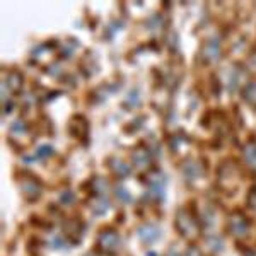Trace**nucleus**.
Segmentation results:
<instances>
[{
  "mask_svg": "<svg viewBox=\"0 0 256 256\" xmlns=\"http://www.w3.org/2000/svg\"><path fill=\"white\" fill-rule=\"evenodd\" d=\"M176 229L181 236H186V238H193L198 230V222L190 216L188 210L180 208L176 214Z\"/></svg>",
  "mask_w": 256,
  "mask_h": 256,
  "instance_id": "1",
  "label": "nucleus"
},
{
  "mask_svg": "<svg viewBox=\"0 0 256 256\" xmlns=\"http://www.w3.org/2000/svg\"><path fill=\"white\" fill-rule=\"evenodd\" d=\"M99 246L104 253L108 254H114L118 253L120 246H122V239H120V234L114 229H104L99 234Z\"/></svg>",
  "mask_w": 256,
  "mask_h": 256,
  "instance_id": "2",
  "label": "nucleus"
},
{
  "mask_svg": "<svg viewBox=\"0 0 256 256\" xmlns=\"http://www.w3.org/2000/svg\"><path fill=\"white\" fill-rule=\"evenodd\" d=\"M148 196H152L156 202L164 200V193H166V176L160 174L159 171H154V174L148 176Z\"/></svg>",
  "mask_w": 256,
  "mask_h": 256,
  "instance_id": "3",
  "label": "nucleus"
},
{
  "mask_svg": "<svg viewBox=\"0 0 256 256\" xmlns=\"http://www.w3.org/2000/svg\"><path fill=\"white\" fill-rule=\"evenodd\" d=\"M200 58L204 60L205 64H216V62L220 58V43H218L217 38L205 41L200 52Z\"/></svg>",
  "mask_w": 256,
  "mask_h": 256,
  "instance_id": "4",
  "label": "nucleus"
},
{
  "mask_svg": "<svg viewBox=\"0 0 256 256\" xmlns=\"http://www.w3.org/2000/svg\"><path fill=\"white\" fill-rule=\"evenodd\" d=\"M248 229H250V224H248L246 217L242 216L241 212H234L232 216L229 217V230L230 234L238 238H244L248 234Z\"/></svg>",
  "mask_w": 256,
  "mask_h": 256,
  "instance_id": "5",
  "label": "nucleus"
},
{
  "mask_svg": "<svg viewBox=\"0 0 256 256\" xmlns=\"http://www.w3.org/2000/svg\"><path fill=\"white\" fill-rule=\"evenodd\" d=\"M20 190H22L24 196L28 200H38L41 195V184L36 178H30V180H20Z\"/></svg>",
  "mask_w": 256,
  "mask_h": 256,
  "instance_id": "6",
  "label": "nucleus"
},
{
  "mask_svg": "<svg viewBox=\"0 0 256 256\" xmlns=\"http://www.w3.org/2000/svg\"><path fill=\"white\" fill-rule=\"evenodd\" d=\"M88 132H89V123L82 114H77V116L72 118V122H70V134H72L74 137L84 140L88 137Z\"/></svg>",
  "mask_w": 256,
  "mask_h": 256,
  "instance_id": "7",
  "label": "nucleus"
},
{
  "mask_svg": "<svg viewBox=\"0 0 256 256\" xmlns=\"http://www.w3.org/2000/svg\"><path fill=\"white\" fill-rule=\"evenodd\" d=\"M160 236V230L158 226L154 224H144L138 227V238L142 239L146 244H152V242H156Z\"/></svg>",
  "mask_w": 256,
  "mask_h": 256,
  "instance_id": "8",
  "label": "nucleus"
},
{
  "mask_svg": "<svg viewBox=\"0 0 256 256\" xmlns=\"http://www.w3.org/2000/svg\"><path fill=\"white\" fill-rule=\"evenodd\" d=\"M132 162H134V166H137V168L148 166V162H150V154H148L147 148L146 147L134 148V152H132Z\"/></svg>",
  "mask_w": 256,
  "mask_h": 256,
  "instance_id": "9",
  "label": "nucleus"
},
{
  "mask_svg": "<svg viewBox=\"0 0 256 256\" xmlns=\"http://www.w3.org/2000/svg\"><path fill=\"white\" fill-rule=\"evenodd\" d=\"M242 158H244L248 166L253 169V171H256V142L254 140H250V142L242 147Z\"/></svg>",
  "mask_w": 256,
  "mask_h": 256,
  "instance_id": "10",
  "label": "nucleus"
},
{
  "mask_svg": "<svg viewBox=\"0 0 256 256\" xmlns=\"http://www.w3.org/2000/svg\"><path fill=\"white\" fill-rule=\"evenodd\" d=\"M90 208L96 216H102V214L108 212L110 208V202L106 200V196H99V195H94L90 198Z\"/></svg>",
  "mask_w": 256,
  "mask_h": 256,
  "instance_id": "11",
  "label": "nucleus"
},
{
  "mask_svg": "<svg viewBox=\"0 0 256 256\" xmlns=\"http://www.w3.org/2000/svg\"><path fill=\"white\" fill-rule=\"evenodd\" d=\"M241 94H242V99H244L248 104H250L253 110H256V82L254 80L248 82L244 88H242Z\"/></svg>",
  "mask_w": 256,
  "mask_h": 256,
  "instance_id": "12",
  "label": "nucleus"
},
{
  "mask_svg": "<svg viewBox=\"0 0 256 256\" xmlns=\"http://www.w3.org/2000/svg\"><path fill=\"white\" fill-rule=\"evenodd\" d=\"M183 174L186 176L188 181H195L198 176H200V168H198L196 162L193 160H188L186 164H183Z\"/></svg>",
  "mask_w": 256,
  "mask_h": 256,
  "instance_id": "13",
  "label": "nucleus"
},
{
  "mask_svg": "<svg viewBox=\"0 0 256 256\" xmlns=\"http://www.w3.org/2000/svg\"><path fill=\"white\" fill-rule=\"evenodd\" d=\"M22 76H20L19 72H10L9 76H7V80H6V86H9V88L14 90V92H18L22 88Z\"/></svg>",
  "mask_w": 256,
  "mask_h": 256,
  "instance_id": "14",
  "label": "nucleus"
},
{
  "mask_svg": "<svg viewBox=\"0 0 256 256\" xmlns=\"http://www.w3.org/2000/svg\"><path fill=\"white\" fill-rule=\"evenodd\" d=\"M111 169H113V172H116V176H128L130 174V166H126L122 159H116V158L111 159Z\"/></svg>",
  "mask_w": 256,
  "mask_h": 256,
  "instance_id": "15",
  "label": "nucleus"
},
{
  "mask_svg": "<svg viewBox=\"0 0 256 256\" xmlns=\"http://www.w3.org/2000/svg\"><path fill=\"white\" fill-rule=\"evenodd\" d=\"M207 244L214 253H220V251L224 250V241H222V238L217 236V234H212V236L207 238Z\"/></svg>",
  "mask_w": 256,
  "mask_h": 256,
  "instance_id": "16",
  "label": "nucleus"
},
{
  "mask_svg": "<svg viewBox=\"0 0 256 256\" xmlns=\"http://www.w3.org/2000/svg\"><path fill=\"white\" fill-rule=\"evenodd\" d=\"M92 192L94 195H99V196H106V190H108V184H106L104 180H101V178H96V180H92Z\"/></svg>",
  "mask_w": 256,
  "mask_h": 256,
  "instance_id": "17",
  "label": "nucleus"
},
{
  "mask_svg": "<svg viewBox=\"0 0 256 256\" xmlns=\"http://www.w3.org/2000/svg\"><path fill=\"white\" fill-rule=\"evenodd\" d=\"M114 195H116V198H120L122 202H125V204H130L132 202V195L123 188V184H116V186H114Z\"/></svg>",
  "mask_w": 256,
  "mask_h": 256,
  "instance_id": "18",
  "label": "nucleus"
},
{
  "mask_svg": "<svg viewBox=\"0 0 256 256\" xmlns=\"http://www.w3.org/2000/svg\"><path fill=\"white\" fill-rule=\"evenodd\" d=\"M140 104V98H138V89H134L128 92V99L125 102V106H130V108H135V106Z\"/></svg>",
  "mask_w": 256,
  "mask_h": 256,
  "instance_id": "19",
  "label": "nucleus"
},
{
  "mask_svg": "<svg viewBox=\"0 0 256 256\" xmlns=\"http://www.w3.org/2000/svg\"><path fill=\"white\" fill-rule=\"evenodd\" d=\"M52 154H53V148L52 147H50V146H41L38 150H36L34 159H46Z\"/></svg>",
  "mask_w": 256,
  "mask_h": 256,
  "instance_id": "20",
  "label": "nucleus"
},
{
  "mask_svg": "<svg viewBox=\"0 0 256 256\" xmlns=\"http://www.w3.org/2000/svg\"><path fill=\"white\" fill-rule=\"evenodd\" d=\"M10 130L14 132V134H24V132H26V125H24V123L20 122V120H18V122L12 123Z\"/></svg>",
  "mask_w": 256,
  "mask_h": 256,
  "instance_id": "21",
  "label": "nucleus"
},
{
  "mask_svg": "<svg viewBox=\"0 0 256 256\" xmlns=\"http://www.w3.org/2000/svg\"><path fill=\"white\" fill-rule=\"evenodd\" d=\"M248 205H250L253 210H256V188L250 190V195H248Z\"/></svg>",
  "mask_w": 256,
  "mask_h": 256,
  "instance_id": "22",
  "label": "nucleus"
},
{
  "mask_svg": "<svg viewBox=\"0 0 256 256\" xmlns=\"http://www.w3.org/2000/svg\"><path fill=\"white\" fill-rule=\"evenodd\" d=\"M72 202H74V195L70 192H64L60 195V204L68 205V204H72Z\"/></svg>",
  "mask_w": 256,
  "mask_h": 256,
  "instance_id": "23",
  "label": "nucleus"
},
{
  "mask_svg": "<svg viewBox=\"0 0 256 256\" xmlns=\"http://www.w3.org/2000/svg\"><path fill=\"white\" fill-rule=\"evenodd\" d=\"M184 256H202V253L198 251V248L190 246L188 250H186V253H184Z\"/></svg>",
  "mask_w": 256,
  "mask_h": 256,
  "instance_id": "24",
  "label": "nucleus"
},
{
  "mask_svg": "<svg viewBox=\"0 0 256 256\" xmlns=\"http://www.w3.org/2000/svg\"><path fill=\"white\" fill-rule=\"evenodd\" d=\"M53 246H55V248H62V246H65V241L60 236H56L55 239H53Z\"/></svg>",
  "mask_w": 256,
  "mask_h": 256,
  "instance_id": "25",
  "label": "nucleus"
},
{
  "mask_svg": "<svg viewBox=\"0 0 256 256\" xmlns=\"http://www.w3.org/2000/svg\"><path fill=\"white\" fill-rule=\"evenodd\" d=\"M168 256H180V253H178V250H176V246H172L171 250H169Z\"/></svg>",
  "mask_w": 256,
  "mask_h": 256,
  "instance_id": "26",
  "label": "nucleus"
}]
</instances>
